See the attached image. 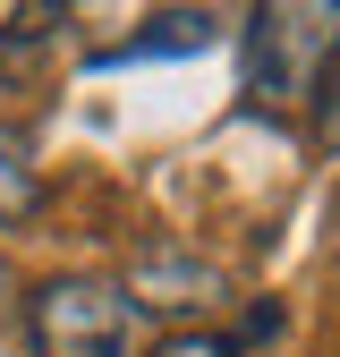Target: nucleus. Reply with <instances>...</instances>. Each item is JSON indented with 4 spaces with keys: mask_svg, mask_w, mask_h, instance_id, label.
<instances>
[{
    "mask_svg": "<svg viewBox=\"0 0 340 357\" xmlns=\"http://www.w3.org/2000/svg\"><path fill=\"white\" fill-rule=\"evenodd\" d=\"M26 332L42 357H128L137 349V298L94 273H60L26 298Z\"/></svg>",
    "mask_w": 340,
    "mask_h": 357,
    "instance_id": "f03ea898",
    "label": "nucleus"
},
{
    "mask_svg": "<svg viewBox=\"0 0 340 357\" xmlns=\"http://www.w3.org/2000/svg\"><path fill=\"white\" fill-rule=\"evenodd\" d=\"M315 137H323V145L340 153V60L323 68V94H315Z\"/></svg>",
    "mask_w": 340,
    "mask_h": 357,
    "instance_id": "423d86ee",
    "label": "nucleus"
},
{
    "mask_svg": "<svg viewBox=\"0 0 340 357\" xmlns=\"http://www.w3.org/2000/svg\"><path fill=\"white\" fill-rule=\"evenodd\" d=\"M332 60H340V0H315V9L264 0L238 17V68L255 111H315Z\"/></svg>",
    "mask_w": 340,
    "mask_h": 357,
    "instance_id": "f257e3e1",
    "label": "nucleus"
},
{
    "mask_svg": "<svg viewBox=\"0 0 340 357\" xmlns=\"http://www.w3.org/2000/svg\"><path fill=\"white\" fill-rule=\"evenodd\" d=\"M0 306H9V264H0Z\"/></svg>",
    "mask_w": 340,
    "mask_h": 357,
    "instance_id": "0eeeda50",
    "label": "nucleus"
},
{
    "mask_svg": "<svg viewBox=\"0 0 340 357\" xmlns=\"http://www.w3.org/2000/svg\"><path fill=\"white\" fill-rule=\"evenodd\" d=\"M34 196H42V188H34V137L0 119V230H9V221H26Z\"/></svg>",
    "mask_w": 340,
    "mask_h": 357,
    "instance_id": "20e7f679",
    "label": "nucleus"
},
{
    "mask_svg": "<svg viewBox=\"0 0 340 357\" xmlns=\"http://www.w3.org/2000/svg\"><path fill=\"white\" fill-rule=\"evenodd\" d=\"M222 43V17L212 9H179V17H145L137 43H119V60H145V52H212Z\"/></svg>",
    "mask_w": 340,
    "mask_h": 357,
    "instance_id": "7ed1b4c3",
    "label": "nucleus"
},
{
    "mask_svg": "<svg viewBox=\"0 0 340 357\" xmlns=\"http://www.w3.org/2000/svg\"><path fill=\"white\" fill-rule=\"evenodd\" d=\"M153 357H247L238 340H222V332H170Z\"/></svg>",
    "mask_w": 340,
    "mask_h": 357,
    "instance_id": "39448f33",
    "label": "nucleus"
}]
</instances>
